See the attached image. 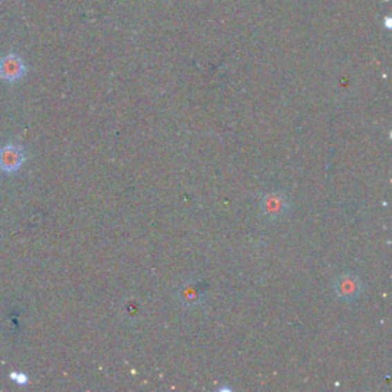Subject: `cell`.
Returning a JSON list of instances; mask_svg holds the SVG:
<instances>
[{
  "label": "cell",
  "mask_w": 392,
  "mask_h": 392,
  "mask_svg": "<svg viewBox=\"0 0 392 392\" xmlns=\"http://www.w3.org/2000/svg\"><path fill=\"white\" fill-rule=\"evenodd\" d=\"M25 161L26 153L24 147H20L19 144L8 142V144L0 147V172L8 175L16 174L19 172V169H22Z\"/></svg>",
  "instance_id": "6da1fadb"
},
{
  "label": "cell",
  "mask_w": 392,
  "mask_h": 392,
  "mask_svg": "<svg viewBox=\"0 0 392 392\" xmlns=\"http://www.w3.org/2000/svg\"><path fill=\"white\" fill-rule=\"evenodd\" d=\"M26 65L22 57L17 54H6L0 59V78L5 82H19L22 80L26 74Z\"/></svg>",
  "instance_id": "7a4b0ae2"
},
{
  "label": "cell",
  "mask_w": 392,
  "mask_h": 392,
  "mask_svg": "<svg viewBox=\"0 0 392 392\" xmlns=\"http://www.w3.org/2000/svg\"><path fill=\"white\" fill-rule=\"evenodd\" d=\"M334 290H336V295L340 299H344V301H354L362 293V282L359 281V277L353 274H342L336 279Z\"/></svg>",
  "instance_id": "3957f363"
},
{
  "label": "cell",
  "mask_w": 392,
  "mask_h": 392,
  "mask_svg": "<svg viewBox=\"0 0 392 392\" xmlns=\"http://www.w3.org/2000/svg\"><path fill=\"white\" fill-rule=\"evenodd\" d=\"M261 210L270 219H277L288 212V201L282 194H268L262 198Z\"/></svg>",
  "instance_id": "277c9868"
},
{
  "label": "cell",
  "mask_w": 392,
  "mask_h": 392,
  "mask_svg": "<svg viewBox=\"0 0 392 392\" xmlns=\"http://www.w3.org/2000/svg\"><path fill=\"white\" fill-rule=\"evenodd\" d=\"M180 299H181V304L185 306H196L201 301V293L194 287V285H185V287L181 288L180 291Z\"/></svg>",
  "instance_id": "5b68a950"
},
{
  "label": "cell",
  "mask_w": 392,
  "mask_h": 392,
  "mask_svg": "<svg viewBox=\"0 0 392 392\" xmlns=\"http://www.w3.org/2000/svg\"><path fill=\"white\" fill-rule=\"evenodd\" d=\"M11 380L14 382V383H17L19 386H24V384H26L28 383V375L26 374H24V373H17V371H14V373H11Z\"/></svg>",
  "instance_id": "8992f818"
}]
</instances>
